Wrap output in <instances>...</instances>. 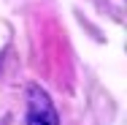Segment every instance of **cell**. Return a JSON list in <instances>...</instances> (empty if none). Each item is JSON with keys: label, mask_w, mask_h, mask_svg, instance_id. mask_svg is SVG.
I'll use <instances>...</instances> for the list:
<instances>
[{"label": "cell", "mask_w": 127, "mask_h": 125, "mask_svg": "<svg viewBox=\"0 0 127 125\" xmlns=\"http://www.w3.org/2000/svg\"><path fill=\"white\" fill-rule=\"evenodd\" d=\"M27 125H60L51 98L38 84H32L27 90Z\"/></svg>", "instance_id": "6da1fadb"}]
</instances>
